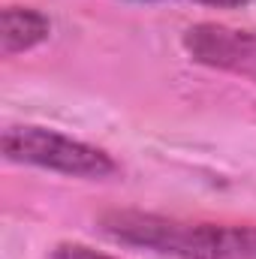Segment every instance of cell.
Wrapping results in <instances>:
<instances>
[{
	"label": "cell",
	"mask_w": 256,
	"mask_h": 259,
	"mask_svg": "<svg viewBox=\"0 0 256 259\" xmlns=\"http://www.w3.org/2000/svg\"><path fill=\"white\" fill-rule=\"evenodd\" d=\"M100 229L127 247L172 259H256V226L184 220L151 211H109Z\"/></svg>",
	"instance_id": "cell-1"
},
{
	"label": "cell",
	"mask_w": 256,
	"mask_h": 259,
	"mask_svg": "<svg viewBox=\"0 0 256 259\" xmlns=\"http://www.w3.org/2000/svg\"><path fill=\"white\" fill-rule=\"evenodd\" d=\"M3 157L9 163L58 172L66 178H81V181H106L118 175V160L81 139H72L61 130L36 127V124H15L3 130L0 139Z\"/></svg>",
	"instance_id": "cell-2"
},
{
	"label": "cell",
	"mask_w": 256,
	"mask_h": 259,
	"mask_svg": "<svg viewBox=\"0 0 256 259\" xmlns=\"http://www.w3.org/2000/svg\"><path fill=\"white\" fill-rule=\"evenodd\" d=\"M184 52L190 61L211 69L235 72V75H256V33L238 30L226 24H193L181 36Z\"/></svg>",
	"instance_id": "cell-3"
},
{
	"label": "cell",
	"mask_w": 256,
	"mask_h": 259,
	"mask_svg": "<svg viewBox=\"0 0 256 259\" xmlns=\"http://www.w3.org/2000/svg\"><path fill=\"white\" fill-rule=\"evenodd\" d=\"M52 36V21L33 6H6L0 12V52L3 58H15L33 52Z\"/></svg>",
	"instance_id": "cell-4"
},
{
	"label": "cell",
	"mask_w": 256,
	"mask_h": 259,
	"mask_svg": "<svg viewBox=\"0 0 256 259\" xmlns=\"http://www.w3.org/2000/svg\"><path fill=\"white\" fill-rule=\"evenodd\" d=\"M49 259H121V256H112V253H103L91 244H81V241H61L52 247Z\"/></svg>",
	"instance_id": "cell-5"
},
{
	"label": "cell",
	"mask_w": 256,
	"mask_h": 259,
	"mask_svg": "<svg viewBox=\"0 0 256 259\" xmlns=\"http://www.w3.org/2000/svg\"><path fill=\"white\" fill-rule=\"evenodd\" d=\"M133 3H166V0H133ZM184 3H199V6H214V9H241L253 0H184Z\"/></svg>",
	"instance_id": "cell-6"
}]
</instances>
